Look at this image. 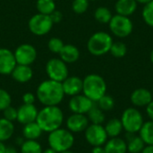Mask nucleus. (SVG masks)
Returning <instances> with one entry per match:
<instances>
[{
	"mask_svg": "<svg viewBox=\"0 0 153 153\" xmlns=\"http://www.w3.org/2000/svg\"><path fill=\"white\" fill-rule=\"evenodd\" d=\"M36 97L43 106H58L65 97L62 83L50 79L41 82L37 88Z\"/></svg>",
	"mask_w": 153,
	"mask_h": 153,
	"instance_id": "obj_1",
	"label": "nucleus"
},
{
	"mask_svg": "<svg viewBox=\"0 0 153 153\" xmlns=\"http://www.w3.org/2000/svg\"><path fill=\"white\" fill-rule=\"evenodd\" d=\"M64 119V113L58 106H44L39 111L36 122L43 132L49 134L60 128Z\"/></svg>",
	"mask_w": 153,
	"mask_h": 153,
	"instance_id": "obj_2",
	"label": "nucleus"
},
{
	"mask_svg": "<svg viewBox=\"0 0 153 153\" xmlns=\"http://www.w3.org/2000/svg\"><path fill=\"white\" fill-rule=\"evenodd\" d=\"M107 83L99 74H88L82 80V93L93 102H97L106 94Z\"/></svg>",
	"mask_w": 153,
	"mask_h": 153,
	"instance_id": "obj_3",
	"label": "nucleus"
},
{
	"mask_svg": "<svg viewBox=\"0 0 153 153\" xmlns=\"http://www.w3.org/2000/svg\"><path fill=\"white\" fill-rule=\"evenodd\" d=\"M48 143L50 148L58 153L71 150L74 143V134L68 129L58 128L49 133L48 137Z\"/></svg>",
	"mask_w": 153,
	"mask_h": 153,
	"instance_id": "obj_4",
	"label": "nucleus"
},
{
	"mask_svg": "<svg viewBox=\"0 0 153 153\" xmlns=\"http://www.w3.org/2000/svg\"><path fill=\"white\" fill-rule=\"evenodd\" d=\"M113 44L112 37L105 31H98L92 34L88 42V51L93 56H102L109 52Z\"/></svg>",
	"mask_w": 153,
	"mask_h": 153,
	"instance_id": "obj_5",
	"label": "nucleus"
},
{
	"mask_svg": "<svg viewBox=\"0 0 153 153\" xmlns=\"http://www.w3.org/2000/svg\"><path fill=\"white\" fill-rule=\"evenodd\" d=\"M120 120L124 130L129 134L138 133L144 123L142 113L134 108H128L124 110Z\"/></svg>",
	"mask_w": 153,
	"mask_h": 153,
	"instance_id": "obj_6",
	"label": "nucleus"
},
{
	"mask_svg": "<svg viewBox=\"0 0 153 153\" xmlns=\"http://www.w3.org/2000/svg\"><path fill=\"white\" fill-rule=\"evenodd\" d=\"M53 25L54 23L49 15L39 13L31 16L28 22L30 31L36 36H43L48 34L51 30Z\"/></svg>",
	"mask_w": 153,
	"mask_h": 153,
	"instance_id": "obj_7",
	"label": "nucleus"
},
{
	"mask_svg": "<svg viewBox=\"0 0 153 153\" xmlns=\"http://www.w3.org/2000/svg\"><path fill=\"white\" fill-rule=\"evenodd\" d=\"M48 79L62 82L68 77V67L61 58H51L46 64Z\"/></svg>",
	"mask_w": 153,
	"mask_h": 153,
	"instance_id": "obj_8",
	"label": "nucleus"
},
{
	"mask_svg": "<svg viewBox=\"0 0 153 153\" xmlns=\"http://www.w3.org/2000/svg\"><path fill=\"white\" fill-rule=\"evenodd\" d=\"M108 24L111 32L118 38H126L133 31V22L127 16L113 15Z\"/></svg>",
	"mask_w": 153,
	"mask_h": 153,
	"instance_id": "obj_9",
	"label": "nucleus"
},
{
	"mask_svg": "<svg viewBox=\"0 0 153 153\" xmlns=\"http://www.w3.org/2000/svg\"><path fill=\"white\" fill-rule=\"evenodd\" d=\"M84 135L87 143L92 147L103 146L108 138L105 127L102 125H89L84 131Z\"/></svg>",
	"mask_w": 153,
	"mask_h": 153,
	"instance_id": "obj_10",
	"label": "nucleus"
},
{
	"mask_svg": "<svg viewBox=\"0 0 153 153\" xmlns=\"http://www.w3.org/2000/svg\"><path fill=\"white\" fill-rule=\"evenodd\" d=\"M13 54L17 65H30L37 59L36 48L32 45L28 43H24L18 46L14 50Z\"/></svg>",
	"mask_w": 153,
	"mask_h": 153,
	"instance_id": "obj_11",
	"label": "nucleus"
},
{
	"mask_svg": "<svg viewBox=\"0 0 153 153\" xmlns=\"http://www.w3.org/2000/svg\"><path fill=\"white\" fill-rule=\"evenodd\" d=\"M94 104L95 102L87 98L85 95L78 94L71 97L68 103V108L72 111V113L86 115L94 106Z\"/></svg>",
	"mask_w": 153,
	"mask_h": 153,
	"instance_id": "obj_12",
	"label": "nucleus"
},
{
	"mask_svg": "<svg viewBox=\"0 0 153 153\" xmlns=\"http://www.w3.org/2000/svg\"><path fill=\"white\" fill-rule=\"evenodd\" d=\"M66 129L73 134H79L84 132L90 125V121L86 115L73 113L65 121Z\"/></svg>",
	"mask_w": 153,
	"mask_h": 153,
	"instance_id": "obj_13",
	"label": "nucleus"
},
{
	"mask_svg": "<svg viewBox=\"0 0 153 153\" xmlns=\"http://www.w3.org/2000/svg\"><path fill=\"white\" fill-rule=\"evenodd\" d=\"M17 63L12 50L4 48H0V74H11Z\"/></svg>",
	"mask_w": 153,
	"mask_h": 153,
	"instance_id": "obj_14",
	"label": "nucleus"
},
{
	"mask_svg": "<svg viewBox=\"0 0 153 153\" xmlns=\"http://www.w3.org/2000/svg\"><path fill=\"white\" fill-rule=\"evenodd\" d=\"M39 110L35 105L22 104L17 108V120L22 126L35 122L38 117Z\"/></svg>",
	"mask_w": 153,
	"mask_h": 153,
	"instance_id": "obj_15",
	"label": "nucleus"
},
{
	"mask_svg": "<svg viewBox=\"0 0 153 153\" xmlns=\"http://www.w3.org/2000/svg\"><path fill=\"white\" fill-rule=\"evenodd\" d=\"M61 83L65 95L73 97L82 92V80L78 76H68Z\"/></svg>",
	"mask_w": 153,
	"mask_h": 153,
	"instance_id": "obj_16",
	"label": "nucleus"
},
{
	"mask_svg": "<svg viewBox=\"0 0 153 153\" xmlns=\"http://www.w3.org/2000/svg\"><path fill=\"white\" fill-rule=\"evenodd\" d=\"M131 102L136 107H147L153 100L152 94L150 91L144 88H139L131 94Z\"/></svg>",
	"mask_w": 153,
	"mask_h": 153,
	"instance_id": "obj_17",
	"label": "nucleus"
},
{
	"mask_svg": "<svg viewBox=\"0 0 153 153\" xmlns=\"http://www.w3.org/2000/svg\"><path fill=\"white\" fill-rule=\"evenodd\" d=\"M10 75L15 82L20 83H26L32 79L33 72L30 65H16Z\"/></svg>",
	"mask_w": 153,
	"mask_h": 153,
	"instance_id": "obj_18",
	"label": "nucleus"
},
{
	"mask_svg": "<svg viewBox=\"0 0 153 153\" xmlns=\"http://www.w3.org/2000/svg\"><path fill=\"white\" fill-rule=\"evenodd\" d=\"M137 4L135 0H117L115 9L117 14L129 17L136 11Z\"/></svg>",
	"mask_w": 153,
	"mask_h": 153,
	"instance_id": "obj_19",
	"label": "nucleus"
},
{
	"mask_svg": "<svg viewBox=\"0 0 153 153\" xmlns=\"http://www.w3.org/2000/svg\"><path fill=\"white\" fill-rule=\"evenodd\" d=\"M59 56L65 64H72L79 59L80 51L75 46L72 44H65L59 53Z\"/></svg>",
	"mask_w": 153,
	"mask_h": 153,
	"instance_id": "obj_20",
	"label": "nucleus"
},
{
	"mask_svg": "<svg viewBox=\"0 0 153 153\" xmlns=\"http://www.w3.org/2000/svg\"><path fill=\"white\" fill-rule=\"evenodd\" d=\"M104 150L105 153H126V142L118 137L111 138L104 144Z\"/></svg>",
	"mask_w": 153,
	"mask_h": 153,
	"instance_id": "obj_21",
	"label": "nucleus"
},
{
	"mask_svg": "<svg viewBox=\"0 0 153 153\" xmlns=\"http://www.w3.org/2000/svg\"><path fill=\"white\" fill-rule=\"evenodd\" d=\"M42 133V129L36 121L24 125L22 128V136L25 140L37 141L41 136Z\"/></svg>",
	"mask_w": 153,
	"mask_h": 153,
	"instance_id": "obj_22",
	"label": "nucleus"
},
{
	"mask_svg": "<svg viewBox=\"0 0 153 153\" xmlns=\"http://www.w3.org/2000/svg\"><path fill=\"white\" fill-rule=\"evenodd\" d=\"M126 145H127V152L130 153H141L143 148L145 147L144 142L142 140L140 136L135 135V134H126Z\"/></svg>",
	"mask_w": 153,
	"mask_h": 153,
	"instance_id": "obj_23",
	"label": "nucleus"
},
{
	"mask_svg": "<svg viewBox=\"0 0 153 153\" xmlns=\"http://www.w3.org/2000/svg\"><path fill=\"white\" fill-rule=\"evenodd\" d=\"M14 133L13 123L2 117L0 118V142L4 143L5 141L12 138Z\"/></svg>",
	"mask_w": 153,
	"mask_h": 153,
	"instance_id": "obj_24",
	"label": "nucleus"
},
{
	"mask_svg": "<svg viewBox=\"0 0 153 153\" xmlns=\"http://www.w3.org/2000/svg\"><path fill=\"white\" fill-rule=\"evenodd\" d=\"M105 130L107 132V134L108 137L110 138H115V137H118V135L122 133V131L124 130L121 120L118 118H112L110 119L106 126H104Z\"/></svg>",
	"mask_w": 153,
	"mask_h": 153,
	"instance_id": "obj_25",
	"label": "nucleus"
},
{
	"mask_svg": "<svg viewBox=\"0 0 153 153\" xmlns=\"http://www.w3.org/2000/svg\"><path fill=\"white\" fill-rule=\"evenodd\" d=\"M139 133L145 145H153V121L144 122Z\"/></svg>",
	"mask_w": 153,
	"mask_h": 153,
	"instance_id": "obj_26",
	"label": "nucleus"
},
{
	"mask_svg": "<svg viewBox=\"0 0 153 153\" xmlns=\"http://www.w3.org/2000/svg\"><path fill=\"white\" fill-rule=\"evenodd\" d=\"M87 117H88L89 121L94 125H102L105 121V118H106L104 111L101 110L95 104L90 109V111L87 113Z\"/></svg>",
	"mask_w": 153,
	"mask_h": 153,
	"instance_id": "obj_27",
	"label": "nucleus"
},
{
	"mask_svg": "<svg viewBox=\"0 0 153 153\" xmlns=\"http://www.w3.org/2000/svg\"><path fill=\"white\" fill-rule=\"evenodd\" d=\"M36 7L39 13L49 15L56 10V3L54 0H37Z\"/></svg>",
	"mask_w": 153,
	"mask_h": 153,
	"instance_id": "obj_28",
	"label": "nucleus"
},
{
	"mask_svg": "<svg viewBox=\"0 0 153 153\" xmlns=\"http://www.w3.org/2000/svg\"><path fill=\"white\" fill-rule=\"evenodd\" d=\"M40 143L34 140H25L21 145V153H42Z\"/></svg>",
	"mask_w": 153,
	"mask_h": 153,
	"instance_id": "obj_29",
	"label": "nucleus"
},
{
	"mask_svg": "<svg viewBox=\"0 0 153 153\" xmlns=\"http://www.w3.org/2000/svg\"><path fill=\"white\" fill-rule=\"evenodd\" d=\"M112 13L111 11L105 6H100L95 10L94 17L97 22L100 23H108L112 18Z\"/></svg>",
	"mask_w": 153,
	"mask_h": 153,
	"instance_id": "obj_30",
	"label": "nucleus"
},
{
	"mask_svg": "<svg viewBox=\"0 0 153 153\" xmlns=\"http://www.w3.org/2000/svg\"><path fill=\"white\" fill-rule=\"evenodd\" d=\"M109 52L111 53V55L114 57L122 58L126 55L127 48L125 43H123L121 41H117V42H113Z\"/></svg>",
	"mask_w": 153,
	"mask_h": 153,
	"instance_id": "obj_31",
	"label": "nucleus"
},
{
	"mask_svg": "<svg viewBox=\"0 0 153 153\" xmlns=\"http://www.w3.org/2000/svg\"><path fill=\"white\" fill-rule=\"evenodd\" d=\"M98 107L103 110V111H109L114 108L115 107V100L114 99L109 96L105 94L103 97H101L98 101Z\"/></svg>",
	"mask_w": 153,
	"mask_h": 153,
	"instance_id": "obj_32",
	"label": "nucleus"
},
{
	"mask_svg": "<svg viewBox=\"0 0 153 153\" xmlns=\"http://www.w3.org/2000/svg\"><path fill=\"white\" fill-rule=\"evenodd\" d=\"M143 18L146 24L153 27V0L144 5L143 9Z\"/></svg>",
	"mask_w": 153,
	"mask_h": 153,
	"instance_id": "obj_33",
	"label": "nucleus"
},
{
	"mask_svg": "<svg viewBox=\"0 0 153 153\" xmlns=\"http://www.w3.org/2000/svg\"><path fill=\"white\" fill-rule=\"evenodd\" d=\"M65 43L63 40L59 38H51L48 42V48L50 50V52L54 54H59L60 51L62 50Z\"/></svg>",
	"mask_w": 153,
	"mask_h": 153,
	"instance_id": "obj_34",
	"label": "nucleus"
},
{
	"mask_svg": "<svg viewBox=\"0 0 153 153\" xmlns=\"http://www.w3.org/2000/svg\"><path fill=\"white\" fill-rule=\"evenodd\" d=\"M89 1L88 0H74L72 3V9L77 14H82L88 10Z\"/></svg>",
	"mask_w": 153,
	"mask_h": 153,
	"instance_id": "obj_35",
	"label": "nucleus"
},
{
	"mask_svg": "<svg viewBox=\"0 0 153 153\" xmlns=\"http://www.w3.org/2000/svg\"><path fill=\"white\" fill-rule=\"evenodd\" d=\"M12 98L9 92L0 88V111L4 110L6 108L11 106Z\"/></svg>",
	"mask_w": 153,
	"mask_h": 153,
	"instance_id": "obj_36",
	"label": "nucleus"
},
{
	"mask_svg": "<svg viewBox=\"0 0 153 153\" xmlns=\"http://www.w3.org/2000/svg\"><path fill=\"white\" fill-rule=\"evenodd\" d=\"M3 117L13 123L17 120V108L9 106L4 110H3Z\"/></svg>",
	"mask_w": 153,
	"mask_h": 153,
	"instance_id": "obj_37",
	"label": "nucleus"
},
{
	"mask_svg": "<svg viewBox=\"0 0 153 153\" xmlns=\"http://www.w3.org/2000/svg\"><path fill=\"white\" fill-rule=\"evenodd\" d=\"M36 95H34L31 92H26L22 95V102L23 104H28V105H34L36 101Z\"/></svg>",
	"mask_w": 153,
	"mask_h": 153,
	"instance_id": "obj_38",
	"label": "nucleus"
},
{
	"mask_svg": "<svg viewBox=\"0 0 153 153\" xmlns=\"http://www.w3.org/2000/svg\"><path fill=\"white\" fill-rule=\"evenodd\" d=\"M49 16H50V18H51L54 24L55 23H59L63 20V13L58 10H55L52 13L49 14Z\"/></svg>",
	"mask_w": 153,
	"mask_h": 153,
	"instance_id": "obj_39",
	"label": "nucleus"
},
{
	"mask_svg": "<svg viewBox=\"0 0 153 153\" xmlns=\"http://www.w3.org/2000/svg\"><path fill=\"white\" fill-rule=\"evenodd\" d=\"M146 112H147L149 118L153 121V100L146 107Z\"/></svg>",
	"mask_w": 153,
	"mask_h": 153,
	"instance_id": "obj_40",
	"label": "nucleus"
},
{
	"mask_svg": "<svg viewBox=\"0 0 153 153\" xmlns=\"http://www.w3.org/2000/svg\"><path fill=\"white\" fill-rule=\"evenodd\" d=\"M91 153H105V150L103 146H95L92 148Z\"/></svg>",
	"mask_w": 153,
	"mask_h": 153,
	"instance_id": "obj_41",
	"label": "nucleus"
},
{
	"mask_svg": "<svg viewBox=\"0 0 153 153\" xmlns=\"http://www.w3.org/2000/svg\"><path fill=\"white\" fill-rule=\"evenodd\" d=\"M141 153H153V145H146Z\"/></svg>",
	"mask_w": 153,
	"mask_h": 153,
	"instance_id": "obj_42",
	"label": "nucleus"
},
{
	"mask_svg": "<svg viewBox=\"0 0 153 153\" xmlns=\"http://www.w3.org/2000/svg\"><path fill=\"white\" fill-rule=\"evenodd\" d=\"M5 153H17V150L14 146L9 145V146H6Z\"/></svg>",
	"mask_w": 153,
	"mask_h": 153,
	"instance_id": "obj_43",
	"label": "nucleus"
},
{
	"mask_svg": "<svg viewBox=\"0 0 153 153\" xmlns=\"http://www.w3.org/2000/svg\"><path fill=\"white\" fill-rule=\"evenodd\" d=\"M6 151V145L4 144V143L0 142V153H5Z\"/></svg>",
	"mask_w": 153,
	"mask_h": 153,
	"instance_id": "obj_44",
	"label": "nucleus"
},
{
	"mask_svg": "<svg viewBox=\"0 0 153 153\" xmlns=\"http://www.w3.org/2000/svg\"><path fill=\"white\" fill-rule=\"evenodd\" d=\"M42 153H58L57 152H56L55 150H53L52 148H48V149H46V150H44Z\"/></svg>",
	"mask_w": 153,
	"mask_h": 153,
	"instance_id": "obj_45",
	"label": "nucleus"
},
{
	"mask_svg": "<svg viewBox=\"0 0 153 153\" xmlns=\"http://www.w3.org/2000/svg\"><path fill=\"white\" fill-rule=\"evenodd\" d=\"M137 3H140V4H148V3H150L151 1H152V0H135Z\"/></svg>",
	"mask_w": 153,
	"mask_h": 153,
	"instance_id": "obj_46",
	"label": "nucleus"
},
{
	"mask_svg": "<svg viewBox=\"0 0 153 153\" xmlns=\"http://www.w3.org/2000/svg\"><path fill=\"white\" fill-rule=\"evenodd\" d=\"M60 153H74V152H72L71 150H68V151H65V152H60Z\"/></svg>",
	"mask_w": 153,
	"mask_h": 153,
	"instance_id": "obj_47",
	"label": "nucleus"
},
{
	"mask_svg": "<svg viewBox=\"0 0 153 153\" xmlns=\"http://www.w3.org/2000/svg\"><path fill=\"white\" fill-rule=\"evenodd\" d=\"M151 61H152V63L153 64V49L152 51V53H151Z\"/></svg>",
	"mask_w": 153,
	"mask_h": 153,
	"instance_id": "obj_48",
	"label": "nucleus"
},
{
	"mask_svg": "<svg viewBox=\"0 0 153 153\" xmlns=\"http://www.w3.org/2000/svg\"><path fill=\"white\" fill-rule=\"evenodd\" d=\"M88 1H97V0H88Z\"/></svg>",
	"mask_w": 153,
	"mask_h": 153,
	"instance_id": "obj_49",
	"label": "nucleus"
},
{
	"mask_svg": "<svg viewBox=\"0 0 153 153\" xmlns=\"http://www.w3.org/2000/svg\"><path fill=\"white\" fill-rule=\"evenodd\" d=\"M152 98H153V90H152Z\"/></svg>",
	"mask_w": 153,
	"mask_h": 153,
	"instance_id": "obj_50",
	"label": "nucleus"
}]
</instances>
